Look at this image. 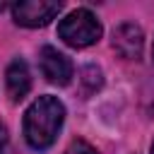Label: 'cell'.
I'll list each match as a JSON object with an SVG mask.
<instances>
[{
	"label": "cell",
	"mask_w": 154,
	"mask_h": 154,
	"mask_svg": "<svg viewBox=\"0 0 154 154\" xmlns=\"http://www.w3.org/2000/svg\"><path fill=\"white\" fill-rule=\"evenodd\" d=\"M65 154H96V149L91 144H87L84 140H75V142H70Z\"/></svg>",
	"instance_id": "cell-8"
},
{
	"label": "cell",
	"mask_w": 154,
	"mask_h": 154,
	"mask_svg": "<svg viewBox=\"0 0 154 154\" xmlns=\"http://www.w3.org/2000/svg\"><path fill=\"white\" fill-rule=\"evenodd\" d=\"M152 58H154V43H152Z\"/></svg>",
	"instance_id": "cell-10"
},
{
	"label": "cell",
	"mask_w": 154,
	"mask_h": 154,
	"mask_svg": "<svg viewBox=\"0 0 154 154\" xmlns=\"http://www.w3.org/2000/svg\"><path fill=\"white\" fill-rule=\"evenodd\" d=\"M41 72L51 84L65 87V84H70L75 70H72V63L65 53H60L53 46H43L41 48Z\"/></svg>",
	"instance_id": "cell-4"
},
{
	"label": "cell",
	"mask_w": 154,
	"mask_h": 154,
	"mask_svg": "<svg viewBox=\"0 0 154 154\" xmlns=\"http://www.w3.org/2000/svg\"><path fill=\"white\" fill-rule=\"evenodd\" d=\"M5 142H7V130L0 125V154H2V149H5Z\"/></svg>",
	"instance_id": "cell-9"
},
{
	"label": "cell",
	"mask_w": 154,
	"mask_h": 154,
	"mask_svg": "<svg viewBox=\"0 0 154 154\" xmlns=\"http://www.w3.org/2000/svg\"><path fill=\"white\" fill-rule=\"evenodd\" d=\"M82 82L87 84V91H96V89L101 87V72H99V67L87 65V67L82 70Z\"/></svg>",
	"instance_id": "cell-7"
},
{
	"label": "cell",
	"mask_w": 154,
	"mask_h": 154,
	"mask_svg": "<svg viewBox=\"0 0 154 154\" xmlns=\"http://www.w3.org/2000/svg\"><path fill=\"white\" fill-rule=\"evenodd\" d=\"M142 46H144V34L137 24H120L116 31H113V48L120 58L125 60H140L142 55Z\"/></svg>",
	"instance_id": "cell-5"
},
{
	"label": "cell",
	"mask_w": 154,
	"mask_h": 154,
	"mask_svg": "<svg viewBox=\"0 0 154 154\" xmlns=\"http://www.w3.org/2000/svg\"><path fill=\"white\" fill-rule=\"evenodd\" d=\"M152 154H154V144H152Z\"/></svg>",
	"instance_id": "cell-11"
},
{
	"label": "cell",
	"mask_w": 154,
	"mask_h": 154,
	"mask_svg": "<svg viewBox=\"0 0 154 154\" xmlns=\"http://www.w3.org/2000/svg\"><path fill=\"white\" fill-rule=\"evenodd\" d=\"M5 77H7L5 82H7V94H10V99H12V101H22V99L26 96L29 87H31V77H29L26 63L19 60V58L12 60Z\"/></svg>",
	"instance_id": "cell-6"
},
{
	"label": "cell",
	"mask_w": 154,
	"mask_h": 154,
	"mask_svg": "<svg viewBox=\"0 0 154 154\" xmlns=\"http://www.w3.org/2000/svg\"><path fill=\"white\" fill-rule=\"evenodd\" d=\"M58 36L72 48H87L101 38V24L89 10H75L58 24Z\"/></svg>",
	"instance_id": "cell-2"
},
{
	"label": "cell",
	"mask_w": 154,
	"mask_h": 154,
	"mask_svg": "<svg viewBox=\"0 0 154 154\" xmlns=\"http://www.w3.org/2000/svg\"><path fill=\"white\" fill-rule=\"evenodd\" d=\"M60 2L55 0H22L12 5V17L17 24L36 29V26H46L58 12H60Z\"/></svg>",
	"instance_id": "cell-3"
},
{
	"label": "cell",
	"mask_w": 154,
	"mask_h": 154,
	"mask_svg": "<svg viewBox=\"0 0 154 154\" xmlns=\"http://www.w3.org/2000/svg\"><path fill=\"white\" fill-rule=\"evenodd\" d=\"M65 108L55 96H38L24 113V137L34 149H48L63 125Z\"/></svg>",
	"instance_id": "cell-1"
}]
</instances>
